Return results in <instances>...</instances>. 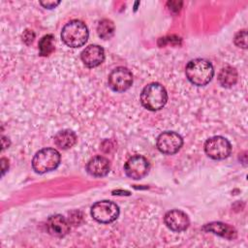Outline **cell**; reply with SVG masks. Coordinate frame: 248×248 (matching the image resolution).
Returning a JSON list of instances; mask_svg holds the SVG:
<instances>
[{"label": "cell", "mask_w": 248, "mask_h": 248, "mask_svg": "<svg viewBox=\"0 0 248 248\" xmlns=\"http://www.w3.org/2000/svg\"><path fill=\"white\" fill-rule=\"evenodd\" d=\"M185 74L191 83L197 86H203L212 79L214 70L208 60L197 58L188 62Z\"/></svg>", "instance_id": "obj_1"}, {"label": "cell", "mask_w": 248, "mask_h": 248, "mask_svg": "<svg viewBox=\"0 0 248 248\" xmlns=\"http://www.w3.org/2000/svg\"><path fill=\"white\" fill-rule=\"evenodd\" d=\"M89 32L87 26L80 20L73 19L66 23L61 31L63 43L70 47H79L83 46L88 39Z\"/></svg>", "instance_id": "obj_2"}, {"label": "cell", "mask_w": 248, "mask_h": 248, "mask_svg": "<svg viewBox=\"0 0 248 248\" xmlns=\"http://www.w3.org/2000/svg\"><path fill=\"white\" fill-rule=\"evenodd\" d=\"M168 93L165 87L158 83L152 82L146 85L140 93L141 105L152 111L159 110L167 104Z\"/></svg>", "instance_id": "obj_3"}, {"label": "cell", "mask_w": 248, "mask_h": 248, "mask_svg": "<svg viewBox=\"0 0 248 248\" xmlns=\"http://www.w3.org/2000/svg\"><path fill=\"white\" fill-rule=\"evenodd\" d=\"M60 153L54 148H43L33 157L32 168L37 173H45L55 170L60 164Z\"/></svg>", "instance_id": "obj_4"}, {"label": "cell", "mask_w": 248, "mask_h": 248, "mask_svg": "<svg viewBox=\"0 0 248 248\" xmlns=\"http://www.w3.org/2000/svg\"><path fill=\"white\" fill-rule=\"evenodd\" d=\"M91 216L99 223L108 224L115 221L119 216V207L111 201H99L92 205Z\"/></svg>", "instance_id": "obj_5"}, {"label": "cell", "mask_w": 248, "mask_h": 248, "mask_svg": "<svg viewBox=\"0 0 248 248\" xmlns=\"http://www.w3.org/2000/svg\"><path fill=\"white\" fill-rule=\"evenodd\" d=\"M204 152L213 160H223L230 156L232 145L226 138L215 136L204 142Z\"/></svg>", "instance_id": "obj_6"}, {"label": "cell", "mask_w": 248, "mask_h": 248, "mask_svg": "<svg viewBox=\"0 0 248 248\" xmlns=\"http://www.w3.org/2000/svg\"><path fill=\"white\" fill-rule=\"evenodd\" d=\"M108 86L115 92H124L128 90L133 83V75L126 67H117L113 69L108 78Z\"/></svg>", "instance_id": "obj_7"}, {"label": "cell", "mask_w": 248, "mask_h": 248, "mask_svg": "<svg viewBox=\"0 0 248 248\" xmlns=\"http://www.w3.org/2000/svg\"><path fill=\"white\" fill-rule=\"evenodd\" d=\"M182 144V137L173 131H166L161 133L156 140L158 150L167 155H172L176 153L181 148Z\"/></svg>", "instance_id": "obj_8"}, {"label": "cell", "mask_w": 248, "mask_h": 248, "mask_svg": "<svg viewBox=\"0 0 248 248\" xmlns=\"http://www.w3.org/2000/svg\"><path fill=\"white\" fill-rule=\"evenodd\" d=\"M149 168V163L145 157L141 155H135L127 160L124 166V170L128 177L139 180L148 173Z\"/></svg>", "instance_id": "obj_9"}, {"label": "cell", "mask_w": 248, "mask_h": 248, "mask_svg": "<svg viewBox=\"0 0 248 248\" xmlns=\"http://www.w3.org/2000/svg\"><path fill=\"white\" fill-rule=\"evenodd\" d=\"M164 222L170 231L175 232L185 231L190 225L188 215L179 209H172L168 211L165 214Z\"/></svg>", "instance_id": "obj_10"}, {"label": "cell", "mask_w": 248, "mask_h": 248, "mask_svg": "<svg viewBox=\"0 0 248 248\" xmlns=\"http://www.w3.org/2000/svg\"><path fill=\"white\" fill-rule=\"evenodd\" d=\"M80 58L86 67L94 68L104 62L105 50L98 45H90L81 51Z\"/></svg>", "instance_id": "obj_11"}, {"label": "cell", "mask_w": 248, "mask_h": 248, "mask_svg": "<svg viewBox=\"0 0 248 248\" xmlns=\"http://www.w3.org/2000/svg\"><path fill=\"white\" fill-rule=\"evenodd\" d=\"M46 226L47 232L55 237H63L70 232V224L60 214L48 217Z\"/></svg>", "instance_id": "obj_12"}, {"label": "cell", "mask_w": 248, "mask_h": 248, "mask_svg": "<svg viewBox=\"0 0 248 248\" xmlns=\"http://www.w3.org/2000/svg\"><path fill=\"white\" fill-rule=\"evenodd\" d=\"M109 161L103 156H95L91 158L86 165L87 172L96 177L107 175L109 171Z\"/></svg>", "instance_id": "obj_13"}, {"label": "cell", "mask_w": 248, "mask_h": 248, "mask_svg": "<svg viewBox=\"0 0 248 248\" xmlns=\"http://www.w3.org/2000/svg\"><path fill=\"white\" fill-rule=\"evenodd\" d=\"M202 230L205 232H211L227 239H234L237 236V232L233 227L222 222L208 223L203 226Z\"/></svg>", "instance_id": "obj_14"}, {"label": "cell", "mask_w": 248, "mask_h": 248, "mask_svg": "<svg viewBox=\"0 0 248 248\" xmlns=\"http://www.w3.org/2000/svg\"><path fill=\"white\" fill-rule=\"evenodd\" d=\"M77 142V135L71 130H63L54 136V143L61 149H68Z\"/></svg>", "instance_id": "obj_15"}, {"label": "cell", "mask_w": 248, "mask_h": 248, "mask_svg": "<svg viewBox=\"0 0 248 248\" xmlns=\"http://www.w3.org/2000/svg\"><path fill=\"white\" fill-rule=\"evenodd\" d=\"M237 71L232 66H226L223 68L218 76V80L223 87L230 88L237 81Z\"/></svg>", "instance_id": "obj_16"}, {"label": "cell", "mask_w": 248, "mask_h": 248, "mask_svg": "<svg viewBox=\"0 0 248 248\" xmlns=\"http://www.w3.org/2000/svg\"><path fill=\"white\" fill-rule=\"evenodd\" d=\"M114 23L108 18L102 19L97 26V33L99 35L100 38L104 39V40H108L109 39L113 33H114Z\"/></svg>", "instance_id": "obj_17"}, {"label": "cell", "mask_w": 248, "mask_h": 248, "mask_svg": "<svg viewBox=\"0 0 248 248\" xmlns=\"http://www.w3.org/2000/svg\"><path fill=\"white\" fill-rule=\"evenodd\" d=\"M54 50V37L51 34L45 35L39 42V51L42 56H47Z\"/></svg>", "instance_id": "obj_18"}, {"label": "cell", "mask_w": 248, "mask_h": 248, "mask_svg": "<svg viewBox=\"0 0 248 248\" xmlns=\"http://www.w3.org/2000/svg\"><path fill=\"white\" fill-rule=\"evenodd\" d=\"M233 41L237 46L246 48L247 47V32H246V30L244 29V30L237 32Z\"/></svg>", "instance_id": "obj_19"}, {"label": "cell", "mask_w": 248, "mask_h": 248, "mask_svg": "<svg viewBox=\"0 0 248 248\" xmlns=\"http://www.w3.org/2000/svg\"><path fill=\"white\" fill-rule=\"evenodd\" d=\"M40 4L46 8V9H52V8H55L57 5L60 4V1H41Z\"/></svg>", "instance_id": "obj_20"}, {"label": "cell", "mask_w": 248, "mask_h": 248, "mask_svg": "<svg viewBox=\"0 0 248 248\" xmlns=\"http://www.w3.org/2000/svg\"><path fill=\"white\" fill-rule=\"evenodd\" d=\"M35 37V34L30 31V30H26V32L23 34V41L27 44V40H29V43H32L33 39Z\"/></svg>", "instance_id": "obj_21"}]
</instances>
